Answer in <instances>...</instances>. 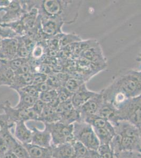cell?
Returning <instances> with one entry per match:
<instances>
[{
	"mask_svg": "<svg viewBox=\"0 0 141 158\" xmlns=\"http://www.w3.org/2000/svg\"><path fill=\"white\" fill-rule=\"evenodd\" d=\"M31 9L36 7L40 18L60 20L64 24H72L78 18L82 1L43 0L28 1Z\"/></svg>",
	"mask_w": 141,
	"mask_h": 158,
	"instance_id": "1",
	"label": "cell"
},
{
	"mask_svg": "<svg viewBox=\"0 0 141 158\" xmlns=\"http://www.w3.org/2000/svg\"><path fill=\"white\" fill-rule=\"evenodd\" d=\"M101 92L104 100L108 102L115 98L127 99L139 97L141 95V70H129Z\"/></svg>",
	"mask_w": 141,
	"mask_h": 158,
	"instance_id": "2",
	"label": "cell"
},
{
	"mask_svg": "<svg viewBox=\"0 0 141 158\" xmlns=\"http://www.w3.org/2000/svg\"><path fill=\"white\" fill-rule=\"evenodd\" d=\"M45 128L48 130L52 137V146L74 141L73 124H67L61 121L45 123Z\"/></svg>",
	"mask_w": 141,
	"mask_h": 158,
	"instance_id": "3",
	"label": "cell"
},
{
	"mask_svg": "<svg viewBox=\"0 0 141 158\" xmlns=\"http://www.w3.org/2000/svg\"><path fill=\"white\" fill-rule=\"evenodd\" d=\"M118 117L125 118L136 125L141 126V97L125 100L117 107Z\"/></svg>",
	"mask_w": 141,
	"mask_h": 158,
	"instance_id": "4",
	"label": "cell"
},
{
	"mask_svg": "<svg viewBox=\"0 0 141 158\" xmlns=\"http://www.w3.org/2000/svg\"><path fill=\"white\" fill-rule=\"evenodd\" d=\"M1 108L4 111L9 120L13 124L20 121L27 122V121H38L39 115L35 112L32 108L27 109H20L11 106L9 100H6L1 104Z\"/></svg>",
	"mask_w": 141,
	"mask_h": 158,
	"instance_id": "5",
	"label": "cell"
},
{
	"mask_svg": "<svg viewBox=\"0 0 141 158\" xmlns=\"http://www.w3.org/2000/svg\"><path fill=\"white\" fill-rule=\"evenodd\" d=\"M4 12L1 15V23H9L20 20L25 13L21 1H9L5 6L0 8V12Z\"/></svg>",
	"mask_w": 141,
	"mask_h": 158,
	"instance_id": "6",
	"label": "cell"
},
{
	"mask_svg": "<svg viewBox=\"0 0 141 158\" xmlns=\"http://www.w3.org/2000/svg\"><path fill=\"white\" fill-rule=\"evenodd\" d=\"M81 127L82 129L81 130L73 129V135L74 138L82 143L86 147H89L92 149H97L99 146V142L96 135L91 130L89 129L88 126H82Z\"/></svg>",
	"mask_w": 141,
	"mask_h": 158,
	"instance_id": "7",
	"label": "cell"
},
{
	"mask_svg": "<svg viewBox=\"0 0 141 158\" xmlns=\"http://www.w3.org/2000/svg\"><path fill=\"white\" fill-rule=\"evenodd\" d=\"M42 31L47 39L51 36L63 33L62 27L64 24L60 20L54 19L40 18Z\"/></svg>",
	"mask_w": 141,
	"mask_h": 158,
	"instance_id": "8",
	"label": "cell"
},
{
	"mask_svg": "<svg viewBox=\"0 0 141 158\" xmlns=\"http://www.w3.org/2000/svg\"><path fill=\"white\" fill-rule=\"evenodd\" d=\"M18 48L17 38L2 40L0 48V60H11L16 58Z\"/></svg>",
	"mask_w": 141,
	"mask_h": 158,
	"instance_id": "9",
	"label": "cell"
},
{
	"mask_svg": "<svg viewBox=\"0 0 141 158\" xmlns=\"http://www.w3.org/2000/svg\"><path fill=\"white\" fill-rule=\"evenodd\" d=\"M104 102V98L101 91L93 96V97L83 104L79 109L80 113L86 116L97 115Z\"/></svg>",
	"mask_w": 141,
	"mask_h": 158,
	"instance_id": "10",
	"label": "cell"
},
{
	"mask_svg": "<svg viewBox=\"0 0 141 158\" xmlns=\"http://www.w3.org/2000/svg\"><path fill=\"white\" fill-rule=\"evenodd\" d=\"M97 94V92L89 90L87 88L86 83H84L73 94L71 98L72 103L76 109L79 110L83 104Z\"/></svg>",
	"mask_w": 141,
	"mask_h": 158,
	"instance_id": "11",
	"label": "cell"
},
{
	"mask_svg": "<svg viewBox=\"0 0 141 158\" xmlns=\"http://www.w3.org/2000/svg\"><path fill=\"white\" fill-rule=\"evenodd\" d=\"M31 129L32 131L31 143L46 148H50L52 147L51 135L47 129L45 128L43 130H40L36 127H33Z\"/></svg>",
	"mask_w": 141,
	"mask_h": 158,
	"instance_id": "12",
	"label": "cell"
},
{
	"mask_svg": "<svg viewBox=\"0 0 141 158\" xmlns=\"http://www.w3.org/2000/svg\"><path fill=\"white\" fill-rule=\"evenodd\" d=\"M14 136L22 144L31 143L32 141V131L27 128L25 122L20 121L15 124Z\"/></svg>",
	"mask_w": 141,
	"mask_h": 158,
	"instance_id": "13",
	"label": "cell"
},
{
	"mask_svg": "<svg viewBox=\"0 0 141 158\" xmlns=\"http://www.w3.org/2000/svg\"><path fill=\"white\" fill-rule=\"evenodd\" d=\"M51 149L52 158H72L75 155L73 147L70 142L52 146Z\"/></svg>",
	"mask_w": 141,
	"mask_h": 158,
	"instance_id": "14",
	"label": "cell"
},
{
	"mask_svg": "<svg viewBox=\"0 0 141 158\" xmlns=\"http://www.w3.org/2000/svg\"><path fill=\"white\" fill-rule=\"evenodd\" d=\"M30 158H52V149L41 147L32 143L23 144Z\"/></svg>",
	"mask_w": 141,
	"mask_h": 158,
	"instance_id": "15",
	"label": "cell"
},
{
	"mask_svg": "<svg viewBox=\"0 0 141 158\" xmlns=\"http://www.w3.org/2000/svg\"><path fill=\"white\" fill-rule=\"evenodd\" d=\"M15 77V72L7 66L4 60H0V86L10 87Z\"/></svg>",
	"mask_w": 141,
	"mask_h": 158,
	"instance_id": "16",
	"label": "cell"
},
{
	"mask_svg": "<svg viewBox=\"0 0 141 158\" xmlns=\"http://www.w3.org/2000/svg\"><path fill=\"white\" fill-rule=\"evenodd\" d=\"M27 32L33 29L38 23L39 20V10L36 7H33L31 9L25 13L21 18Z\"/></svg>",
	"mask_w": 141,
	"mask_h": 158,
	"instance_id": "17",
	"label": "cell"
},
{
	"mask_svg": "<svg viewBox=\"0 0 141 158\" xmlns=\"http://www.w3.org/2000/svg\"><path fill=\"white\" fill-rule=\"evenodd\" d=\"M61 119V115L57 113L56 109L47 104L39 115V121L43 122L44 124L51 123L60 121Z\"/></svg>",
	"mask_w": 141,
	"mask_h": 158,
	"instance_id": "18",
	"label": "cell"
},
{
	"mask_svg": "<svg viewBox=\"0 0 141 158\" xmlns=\"http://www.w3.org/2000/svg\"><path fill=\"white\" fill-rule=\"evenodd\" d=\"M33 73L31 72L22 74H15L12 85L10 88L16 91L25 86L33 85Z\"/></svg>",
	"mask_w": 141,
	"mask_h": 158,
	"instance_id": "19",
	"label": "cell"
},
{
	"mask_svg": "<svg viewBox=\"0 0 141 158\" xmlns=\"http://www.w3.org/2000/svg\"><path fill=\"white\" fill-rule=\"evenodd\" d=\"M97 115L107 120L115 117H118V109L113 103L104 100L102 106Z\"/></svg>",
	"mask_w": 141,
	"mask_h": 158,
	"instance_id": "20",
	"label": "cell"
},
{
	"mask_svg": "<svg viewBox=\"0 0 141 158\" xmlns=\"http://www.w3.org/2000/svg\"><path fill=\"white\" fill-rule=\"evenodd\" d=\"M15 91L18 93L19 96V101L15 108L20 109H27L32 108L34 106L36 101L38 100V98L33 97L32 96L21 91L20 90H16Z\"/></svg>",
	"mask_w": 141,
	"mask_h": 158,
	"instance_id": "21",
	"label": "cell"
},
{
	"mask_svg": "<svg viewBox=\"0 0 141 158\" xmlns=\"http://www.w3.org/2000/svg\"><path fill=\"white\" fill-rule=\"evenodd\" d=\"M47 47L46 40L38 42L30 52L29 58L35 61H41L45 55L46 47Z\"/></svg>",
	"mask_w": 141,
	"mask_h": 158,
	"instance_id": "22",
	"label": "cell"
},
{
	"mask_svg": "<svg viewBox=\"0 0 141 158\" xmlns=\"http://www.w3.org/2000/svg\"><path fill=\"white\" fill-rule=\"evenodd\" d=\"M0 25L9 27L16 33L18 36H24L27 33V30L21 19L9 23H1Z\"/></svg>",
	"mask_w": 141,
	"mask_h": 158,
	"instance_id": "23",
	"label": "cell"
},
{
	"mask_svg": "<svg viewBox=\"0 0 141 158\" xmlns=\"http://www.w3.org/2000/svg\"><path fill=\"white\" fill-rule=\"evenodd\" d=\"M82 41L80 37L74 33L71 34H62L60 41V47L64 48L68 45H71L73 43L79 42Z\"/></svg>",
	"mask_w": 141,
	"mask_h": 158,
	"instance_id": "24",
	"label": "cell"
},
{
	"mask_svg": "<svg viewBox=\"0 0 141 158\" xmlns=\"http://www.w3.org/2000/svg\"><path fill=\"white\" fill-rule=\"evenodd\" d=\"M84 83L86 82L71 76L70 78L66 81L64 86L71 93L73 94L75 92L78 90L80 86Z\"/></svg>",
	"mask_w": 141,
	"mask_h": 158,
	"instance_id": "25",
	"label": "cell"
},
{
	"mask_svg": "<svg viewBox=\"0 0 141 158\" xmlns=\"http://www.w3.org/2000/svg\"><path fill=\"white\" fill-rule=\"evenodd\" d=\"M10 68L15 72L22 65L29 61V57L27 58H15L11 60H4Z\"/></svg>",
	"mask_w": 141,
	"mask_h": 158,
	"instance_id": "26",
	"label": "cell"
},
{
	"mask_svg": "<svg viewBox=\"0 0 141 158\" xmlns=\"http://www.w3.org/2000/svg\"><path fill=\"white\" fill-rule=\"evenodd\" d=\"M18 40V48L16 58H27L30 56V52L27 49L25 43L21 36H17Z\"/></svg>",
	"mask_w": 141,
	"mask_h": 158,
	"instance_id": "27",
	"label": "cell"
},
{
	"mask_svg": "<svg viewBox=\"0 0 141 158\" xmlns=\"http://www.w3.org/2000/svg\"><path fill=\"white\" fill-rule=\"evenodd\" d=\"M71 143L73 147L75 156L83 158L87 155V148L82 143L78 140H74Z\"/></svg>",
	"mask_w": 141,
	"mask_h": 158,
	"instance_id": "28",
	"label": "cell"
},
{
	"mask_svg": "<svg viewBox=\"0 0 141 158\" xmlns=\"http://www.w3.org/2000/svg\"><path fill=\"white\" fill-rule=\"evenodd\" d=\"M11 151L16 155L18 158H30L27 149L23 146V144L19 141L13 147Z\"/></svg>",
	"mask_w": 141,
	"mask_h": 158,
	"instance_id": "29",
	"label": "cell"
},
{
	"mask_svg": "<svg viewBox=\"0 0 141 158\" xmlns=\"http://www.w3.org/2000/svg\"><path fill=\"white\" fill-rule=\"evenodd\" d=\"M58 98L60 103L65 102L71 99L73 94L68 91L64 86H62L56 90Z\"/></svg>",
	"mask_w": 141,
	"mask_h": 158,
	"instance_id": "30",
	"label": "cell"
},
{
	"mask_svg": "<svg viewBox=\"0 0 141 158\" xmlns=\"http://www.w3.org/2000/svg\"><path fill=\"white\" fill-rule=\"evenodd\" d=\"M17 90H20L21 91L23 92L24 93L30 95V96H32L33 97L35 98L39 99V93L36 88L35 86L34 85H28V86H25L24 88L18 89Z\"/></svg>",
	"mask_w": 141,
	"mask_h": 158,
	"instance_id": "31",
	"label": "cell"
},
{
	"mask_svg": "<svg viewBox=\"0 0 141 158\" xmlns=\"http://www.w3.org/2000/svg\"><path fill=\"white\" fill-rule=\"evenodd\" d=\"M48 77V76L45 74L42 73H33V85H36L42 83L46 82Z\"/></svg>",
	"mask_w": 141,
	"mask_h": 158,
	"instance_id": "32",
	"label": "cell"
},
{
	"mask_svg": "<svg viewBox=\"0 0 141 158\" xmlns=\"http://www.w3.org/2000/svg\"><path fill=\"white\" fill-rule=\"evenodd\" d=\"M32 73V67L28 61L24 63L19 69L16 71L15 72V74H22L27 73Z\"/></svg>",
	"mask_w": 141,
	"mask_h": 158,
	"instance_id": "33",
	"label": "cell"
},
{
	"mask_svg": "<svg viewBox=\"0 0 141 158\" xmlns=\"http://www.w3.org/2000/svg\"><path fill=\"white\" fill-rule=\"evenodd\" d=\"M47 104L43 102V101L40 100L39 99L36 101L34 106H33L32 109L38 115H41L42 112L43 111V109H44Z\"/></svg>",
	"mask_w": 141,
	"mask_h": 158,
	"instance_id": "34",
	"label": "cell"
},
{
	"mask_svg": "<svg viewBox=\"0 0 141 158\" xmlns=\"http://www.w3.org/2000/svg\"><path fill=\"white\" fill-rule=\"evenodd\" d=\"M122 145L124 148H129L132 146L134 142V138L124 136L121 140Z\"/></svg>",
	"mask_w": 141,
	"mask_h": 158,
	"instance_id": "35",
	"label": "cell"
},
{
	"mask_svg": "<svg viewBox=\"0 0 141 158\" xmlns=\"http://www.w3.org/2000/svg\"><path fill=\"white\" fill-rule=\"evenodd\" d=\"M35 86L39 94L42 92H44L48 91L49 90H52V89L51 88L50 86L48 85V84L47 83V82L42 83L39 85H36Z\"/></svg>",
	"mask_w": 141,
	"mask_h": 158,
	"instance_id": "36",
	"label": "cell"
},
{
	"mask_svg": "<svg viewBox=\"0 0 141 158\" xmlns=\"http://www.w3.org/2000/svg\"><path fill=\"white\" fill-rule=\"evenodd\" d=\"M97 135L102 138H106L109 136V131L106 128H96Z\"/></svg>",
	"mask_w": 141,
	"mask_h": 158,
	"instance_id": "37",
	"label": "cell"
},
{
	"mask_svg": "<svg viewBox=\"0 0 141 158\" xmlns=\"http://www.w3.org/2000/svg\"><path fill=\"white\" fill-rule=\"evenodd\" d=\"M2 158H18L16 155L11 150H9L5 153L3 156Z\"/></svg>",
	"mask_w": 141,
	"mask_h": 158,
	"instance_id": "38",
	"label": "cell"
},
{
	"mask_svg": "<svg viewBox=\"0 0 141 158\" xmlns=\"http://www.w3.org/2000/svg\"><path fill=\"white\" fill-rule=\"evenodd\" d=\"M125 135H126V136L135 138L136 136L135 131L131 129V128H130L125 131Z\"/></svg>",
	"mask_w": 141,
	"mask_h": 158,
	"instance_id": "39",
	"label": "cell"
},
{
	"mask_svg": "<svg viewBox=\"0 0 141 158\" xmlns=\"http://www.w3.org/2000/svg\"><path fill=\"white\" fill-rule=\"evenodd\" d=\"M101 158H112V154L109 151H106L101 155Z\"/></svg>",
	"mask_w": 141,
	"mask_h": 158,
	"instance_id": "40",
	"label": "cell"
},
{
	"mask_svg": "<svg viewBox=\"0 0 141 158\" xmlns=\"http://www.w3.org/2000/svg\"><path fill=\"white\" fill-rule=\"evenodd\" d=\"M136 60L137 62H141V52H139V54H138V56H137V58L136 59Z\"/></svg>",
	"mask_w": 141,
	"mask_h": 158,
	"instance_id": "41",
	"label": "cell"
},
{
	"mask_svg": "<svg viewBox=\"0 0 141 158\" xmlns=\"http://www.w3.org/2000/svg\"><path fill=\"white\" fill-rule=\"evenodd\" d=\"M3 153L1 152V151H0V158H2V157H3Z\"/></svg>",
	"mask_w": 141,
	"mask_h": 158,
	"instance_id": "42",
	"label": "cell"
},
{
	"mask_svg": "<svg viewBox=\"0 0 141 158\" xmlns=\"http://www.w3.org/2000/svg\"><path fill=\"white\" fill-rule=\"evenodd\" d=\"M2 38L0 37V48H1V43H2Z\"/></svg>",
	"mask_w": 141,
	"mask_h": 158,
	"instance_id": "43",
	"label": "cell"
},
{
	"mask_svg": "<svg viewBox=\"0 0 141 158\" xmlns=\"http://www.w3.org/2000/svg\"><path fill=\"white\" fill-rule=\"evenodd\" d=\"M0 19H1V15H0Z\"/></svg>",
	"mask_w": 141,
	"mask_h": 158,
	"instance_id": "44",
	"label": "cell"
},
{
	"mask_svg": "<svg viewBox=\"0 0 141 158\" xmlns=\"http://www.w3.org/2000/svg\"><path fill=\"white\" fill-rule=\"evenodd\" d=\"M140 97H141V95H140Z\"/></svg>",
	"mask_w": 141,
	"mask_h": 158,
	"instance_id": "45",
	"label": "cell"
}]
</instances>
